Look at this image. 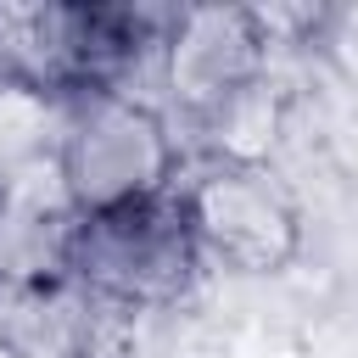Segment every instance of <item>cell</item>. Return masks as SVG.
Listing matches in <instances>:
<instances>
[{"label":"cell","instance_id":"obj_1","mask_svg":"<svg viewBox=\"0 0 358 358\" xmlns=\"http://www.w3.org/2000/svg\"><path fill=\"white\" fill-rule=\"evenodd\" d=\"M173 6L134 0H0V84L73 101L84 90L157 84V50Z\"/></svg>","mask_w":358,"mask_h":358},{"label":"cell","instance_id":"obj_2","mask_svg":"<svg viewBox=\"0 0 358 358\" xmlns=\"http://www.w3.org/2000/svg\"><path fill=\"white\" fill-rule=\"evenodd\" d=\"M179 134L157 95L84 90L62 112V179L78 213H117L179 185Z\"/></svg>","mask_w":358,"mask_h":358},{"label":"cell","instance_id":"obj_3","mask_svg":"<svg viewBox=\"0 0 358 358\" xmlns=\"http://www.w3.org/2000/svg\"><path fill=\"white\" fill-rule=\"evenodd\" d=\"M179 201L207 274L268 280L302 252V207L268 162L201 157L179 173Z\"/></svg>","mask_w":358,"mask_h":358},{"label":"cell","instance_id":"obj_4","mask_svg":"<svg viewBox=\"0 0 358 358\" xmlns=\"http://www.w3.org/2000/svg\"><path fill=\"white\" fill-rule=\"evenodd\" d=\"M201 274L207 263L196 252L179 190L117 207V213H90L73 246V280L134 319L173 313L179 302L196 296Z\"/></svg>","mask_w":358,"mask_h":358},{"label":"cell","instance_id":"obj_5","mask_svg":"<svg viewBox=\"0 0 358 358\" xmlns=\"http://www.w3.org/2000/svg\"><path fill=\"white\" fill-rule=\"evenodd\" d=\"M268 62L274 45L252 6H173L157 50V106L207 134L268 84Z\"/></svg>","mask_w":358,"mask_h":358},{"label":"cell","instance_id":"obj_6","mask_svg":"<svg viewBox=\"0 0 358 358\" xmlns=\"http://www.w3.org/2000/svg\"><path fill=\"white\" fill-rule=\"evenodd\" d=\"M78 229L84 213L62 179V162L0 185V291L28 302L67 285Z\"/></svg>","mask_w":358,"mask_h":358},{"label":"cell","instance_id":"obj_7","mask_svg":"<svg viewBox=\"0 0 358 358\" xmlns=\"http://www.w3.org/2000/svg\"><path fill=\"white\" fill-rule=\"evenodd\" d=\"M34 302V336H17L34 358H129L140 341V319L123 313L117 302L84 291L78 280L28 296Z\"/></svg>","mask_w":358,"mask_h":358},{"label":"cell","instance_id":"obj_8","mask_svg":"<svg viewBox=\"0 0 358 358\" xmlns=\"http://www.w3.org/2000/svg\"><path fill=\"white\" fill-rule=\"evenodd\" d=\"M62 112L67 101H50L22 84H0V185L62 162Z\"/></svg>","mask_w":358,"mask_h":358},{"label":"cell","instance_id":"obj_9","mask_svg":"<svg viewBox=\"0 0 358 358\" xmlns=\"http://www.w3.org/2000/svg\"><path fill=\"white\" fill-rule=\"evenodd\" d=\"M308 50L324 62V73H330L347 95H358V6H324Z\"/></svg>","mask_w":358,"mask_h":358},{"label":"cell","instance_id":"obj_10","mask_svg":"<svg viewBox=\"0 0 358 358\" xmlns=\"http://www.w3.org/2000/svg\"><path fill=\"white\" fill-rule=\"evenodd\" d=\"M0 358H34V352H28V347H22L11 330H0Z\"/></svg>","mask_w":358,"mask_h":358}]
</instances>
